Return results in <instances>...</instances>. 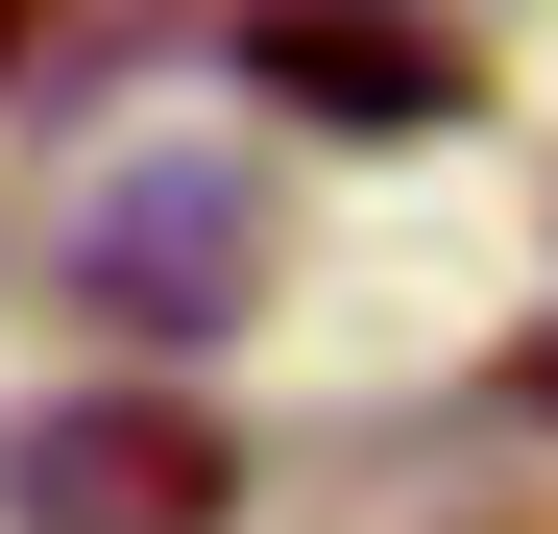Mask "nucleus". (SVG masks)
Wrapping results in <instances>:
<instances>
[{
  "label": "nucleus",
  "instance_id": "obj_3",
  "mask_svg": "<svg viewBox=\"0 0 558 534\" xmlns=\"http://www.w3.org/2000/svg\"><path fill=\"white\" fill-rule=\"evenodd\" d=\"M73 292L146 316V340H219L243 316V170H122V195L73 219Z\"/></svg>",
  "mask_w": 558,
  "mask_h": 534
},
{
  "label": "nucleus",
  "instance_id": "obj_2",
  "mask_svg": "<svg viewBox=\"0 0 558 534\" xmlns=\"http://www.w3.org/2000/svg\"><path fill=\"white\" fill-rule=\"evenodd\" d=\"M243 98H292L340 146H413V122H461V49L389 25V0H267V25H243Z\"/></svg>",
  "mask_w": 558,
  "mask_h": 534
},
{
  "label": "nucleus",
  "instance_id": "obj_5",
  "mask_svg": "<svg viewBox=\"0 0 558 534\" xmlns=\"http://www.w3.org/2000/svg\"><path fill=\"white\" fill-rule=\"evenodd\" d=\"M510 389H534V413H558V340H534V365H510Z\"/></svg>",
  "mask_w": 558,
  "mask_h": 534
},
{
  "label": "nucleus",
  "instance_id": "obj_4",
  "mask_svg": "<svg viewBox=\"0 0 558 534\" xmlns=\"http://www.w3.org/2000/svg\"><path fill=\"white\" fill-rule=\"evenodd\" d=\"M25 49H49V0H0V73H25Z\"/></svg>",
  "mask_w": 558,
  "mask_h": 534
},
{
  "label": "nucleus",
  "instance_id": "obj_1",
  "mask_svg": "<svg viewBox=\"0 0 558 534\" xmlns=\"http://www.w3.org/2000/svg\"><path fill=\"white\" fill-rule=\"evenodd\" d=\"M0 486H25V534H219L243 510V437L195 389H73L0 437Z\"/></svg>",
  "mask_w": 558,
  "mask_h": 534
}]
</instances>
